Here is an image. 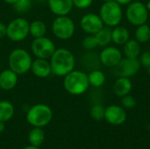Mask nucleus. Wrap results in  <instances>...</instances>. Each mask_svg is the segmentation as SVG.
<instances>
[{"label": "nucleus", "instance_id": "nucleus-16", "mask_svg": "<svg viewBox=\"0 0 150 149\" xmlns=\"http://www.w3.org/2000/svg\"><path fill=\"white\" fill-rule=\"evenodd\" d=\"M18 75L10 68L4 69L0 72V89L3 90H11L18 83Z\"/></svg>", "mask_w": 150, "mask_h": 149}, {"label": "nucleus", "instance_id": "nucleus-30", "mask_svg": "<svg viewBox=\"0 0 150 149\" xmlns=\"http://www.w3.org/2000/svg\"><path fill=\"white\" fill-rule=\"evenodd\" d=\"M72 1L74 6H76L78 9H87L93 3V0H72Z\"/></svg>", "mask_w": 150, "mask_h": 149}, {"label": "nucleus", "instance_id": "nucleus-40", "mask_svg": "<svg viewBox=\"0 0 150 149\" xmlns=\"http://www.w3.org/2000/svg\"><path fill=\"white\" fill-rule=\"evenodd\" d=\"M38 1H40H40H47V0H38Z\"/></svg>", "mask_w": 150, "mask_h": 149}, {"label": "nucleus", "instance_id": "nucleus-33", "mask_svg": "<svg viewBox=\"0 0 150 149\" xmlns=\"http://www.w3.org/2000/svg\"><path fill=\"white\" fill-rule=\"evenodd\" d=\"M115 2H117L119 4H128L130 3H132L133 0H114Z\"/></svg>", "mask_w": 150, "mask_h": 149}, {"label": "nucleus", "instance_id": "nucleus-10", "mask_svg": "<svg viewBox=\"0 0 150 149\" xmlns=\"http://www.w3.org/2000/svg\"><path fill=\"white\" fill-rule=\"evenodd\" d=\"M141 68V62L138 58H124L114 67V74L120 77H130L134 76Z\"/></svg>", "mask_w": 150, "mask_h": 149}, {"label": "nucleus", "instance_id": "nucleus-25", "mask_svg": "<svg viewBox=\"0 0 150 149\" xmlns=\"http://www.w3.org/2000/svg\"><path fill=\"white\" fill-rule=\"evenodd\" d=\"M135 38L136 40L141 43L148 42L150 40V27L146 25H141L135 31Z\"/></svg>", "mask_w": 150, "mask_h": 149}, {"label": "nucleus", "instance_id": "nucleus-18", "mask_svg": "<svg viewBox=\"0 0 150 149\" xmlns=\"http://www.w3.org/2000/svg\"><path fill=\"white\" fill-rule=\"evenodd\" d=\"M47 32V25L44 21L40 19H35L29 24V35L33 39L43 37Z\"/></svg>", "mask_w": 150, "mask_h": 149}, {"label": "nucleus", "instance_id": "nucleus-39", "mask_svg": "<svg viewBox=\"0 0 150 149\" xmlns=\"http://www.w3.org/2000/svg\"><path fill=\"white\" fill-rule=\"evenodd\" d=\"M104 2H109V1H112V0H103Z\"/></svg>", "mask_w": 150, "mask_h": 149}, {"label": "nucleus", "instance_id": "nucleus-32", "mask_svg": "<svg viewBox=\"0 0 150 149\" xmlns=\"http://www.w3.org/2000/svg\"><path fill=\"white\" fill-rule=\"evenodd\" d=\"M6 32H7V25H5L3 22H0V39L6 37Z\"/></svg>", "mask_w": 150, "mask_h": 149}, {"label": "nucleus", "instance_id": "nucleus-5", "mask_svg": "<svg viewBox=\"0 0 150 149\" xmlns=\"http://www.w3.org/2000/svg\"><path fill=\"white\" fill-rule=\"evenodd\" d=\"M99 16L107 26H117L122 19V9L114 0L105 2L99 10Z\"/></svg>", "mask_w": 150, "mask_h": 149}, {"label": "nucleus", "instance_id": "nucleus-12", "mask_svg": "<svg viewBox=\"0 0 150 149\" xmlns=\"http://www.w3.org/2000/svg\"><path fill=\"white\" fill-rule=\"evenodd\" d=\"M102 64L106 67H115L122 59V53L115 47H105L99 54Z\"/></svg>", "mask_w": 150, "mask_h": 149}, {"label": "nucleus", "instance_id": "nucleus-9", "mask_svg": "<svg viewBox=\"0 0 150 149\" xmlns=\"http://www.w3.org/2000/svg\"><path fill=\"white\" fill-rule=\"evenodd\" d=\"M127 18L134 25H141L147 22L149 13L144 4L139 1H134L129 4L127 9Z\"/></svg>", "mask_w": 150, "mask_h": 149}, {"label": "nucleus", "instance_id": "nucleus-19", "mask_svg": "<svg viewBox=\"0 0 150 149\" xmlns=\"http://www.w3.org/2000/svg\"><path fill=\"white\" fill-rule=\"evenodd\" d=\"M94 35H95V38L97 40L98 46H99V47H105L111 43V41H112V29L110 28V26H103V28L100 29Z\"/></svg>", "mask_w": 150, "mask_h": 149}, {"label": "nucleus", "instance_id": "nucleus-26", "mask_svg": "<svg viewBox=\"0 0 150 149\" xmlns=\"http://www.w3.org/2000/svg\"><path fill=\"white\" fill-rule=\"evenodd\" d=\"M105 109L104 108L103 105H94L91 109V117L96 120V121H100L105 119Z\"/></svg>", "mask_w": 150, "mask_h": 149}, {"label": "nucleus", "instance_id": "nucleus-2", "mask_svg": "<svg viewBox=\"0 0 150 149\" xmlns=\"http://www.w3.org/2000/svg\"><path fill=\"white\" fill-rule=\"evenodd\" d=\"M63 77V87L65 90L73 96L83 94L90 86L88 75L83 71L74 69Z\"/></svg>", "mask_w": 150, "mask_h": 149}, {"label": "nucleus", "instance_id": "nucleus-23", "mask_svg": "<svg viewBox=\"0 0 150 149\" xmlns=\"http://www.w3.org/2000/svg\"><path fill=\"white\" fill-rule=\"evenodd\" d=\"M45 140V133L41 127H33L28 133V141L30 145L40 147Z\"/></svg>", "mask_w": 150, "mask_h": 149}, {"label": "nucleus", "instance_id": "nucleus-36", "mask_svg": "<svg viewBox=\"0 0 150 149\" xmlns=\"http://www.w3.org/2000/svg\"><path fill=\"white\" fill-rule=\"evenodd\" d=\"M23 149H40V147H35V146H32V145H29L27 147H25Z\"/></svg>", "mask_w": 150, "mask_h": 149}, {"label": "nucleus", "instance_id": "nucleus-17", "mask_svg": "<svg viewBox=\"0 0 150 149\" xmlns=\"http://www.w3.org/2000/svg\"><path fill=\"white\" fill-rule=\"evenodd\" d=\"M132 90V82L128 77L120 76L118 78L113 84V92L118 97H124L128 95Z\"/></svg>", "mask_w": 150, "mask_h": 149}, {"label": "nucleus", "instance_id": "nucleus-14", "mask_svg": "<svg viewBox=\"0 0 150 149\" xmlns=\"http://www.w3.org/2000/svg\"><path fill=\"white\" fill-rule=\"evenodd\" d=\"M30 70L38 78H47L52 74L49 60L47 59L35 58L33 60Z\"/></svg>", "mask_w": 150, "mask_h": 149}, {"label": "nucleus", "instance_id": "nucleus-35", "mask_svg": "<svg viewBox=\"0 0 150 149\" xmlns=\"http://www.w3.org/2000/svg\"><path fill=\"white\" fill-rule=\"evenodd\" d=\"M4 130H5V125H4V122L0 121V133H2Z\"/></svg>", "mask_w": 150, "mask_h": 149}, {"label": "nucleus", "instance_id": "nucleus-8", "mask_svg": "<svg viewBox=\"0 0 150 149\" xmlns=\"http://www.w3.org/2000/svg\"><path fill=\"white\" fill-rule=\"evenodd\" d=\"M55 49L56 46L54 42L46 36L33 39L31 44L32 53L36 58L49 60Z\"/></svg>", "mask_w": 150, "mask_h": 149}, {"label": "nucleus", "instance_id": "nucleus-28", "mask_svg": "<svg viewBox=\"0 0 150 149\" xmlns=\"http://www.w3.org/2000/svg\"><path fill=\"white\" fill-rule=\"evenodd\" d=\"M82 46L86 50H92L95 47H98V42L95 38V35L90 34L89 36H86L83 38L82 41Z\"/></svg>", "mask_w": 150, "mask_h": 149}, {"label": "nucleus", "instance_id": "nucleus-6", "mask_svg": "<svg viewBox=\"0 0 150 149\" xmlns=\"http://www.w3.org/2000/svg\"><path fill=\"white\" fill-rule=\"evenodd\" d=\"M75 28L73 19L68 15L56 16L51 25L53 34L57 39L62 40H66L72 38L75 33Z\"/></svg>", "mask_w": 150, "mask_h": 149}, {"label": "nucleus", "instance_id": "nucleus-31", "mask_svg": "<svg viewBox=\"0 0 150 149\" xmlns=\"http://www.w3.org/2000/svg\"><path fill=\"white\" fill-rule=\"evenodd\" d=\"M140 62L141 65H142L147 68L150 67V51H146L141 55Z\"/></svg>", "mask_w": 150, "mask_h": 149}, {"label": "nucleus", "instance_id": "nucleus-24", "mask_svg": "<svg viewBox=\"0 0 150 149\" xmlns=\"http://www.w3.org/2000/svg\"><path fill=\"white\" fill-rule=\"evenodd\" d=\"M90 85L98 88L102 86L105 82V76L103 72L99 70H93L88 75Z\"/></svg>", "mask_w": 150, "mask_h": 149}, {"label": "nucleus", "instance_id": "nucleus-3", "mask_svg": "<svg viewBox=\"0 0 150 149\" xmlns=\"http://www.w3.org/2000/svg\"><path fill=\"white\" fill-rule=\"evenodd\" d=\"M33 59L29 52L24 48L13 49L8 57L9 68L17 75L26 74L31 69Z\"/></svg>", "mask_w": 150, "mask_h": 149}, {"label": "nucleus", "instance_id": "nucleus-21", "mask_svg": "<svg viewBox=\"0 0 150 149\" xmlns=\"http://www.w3.org/2000/svg\"><path fill=\"white\" fill-rule=\"evenodd\" d=\"M112 40L117 45H123L129 40V32L124 26H116L112 30Z\"/></svg>", "mask_w": 150, "mask_h": 149}, {"label": "nucleus", "instance_id": "nucleus-11", "mask_svg": "<svg viewBox=\"0 0 150 149\" xmlns=\"http://www.w3.org/2000/svg\"><path fill=\"white\" fill-rule=\"evenodd\" d=\"M80 25L83 32L88 34L94 35L103 28L104 22L99 15L95 13H87L82 17L80 20Z\"/></svg>", "mask_w": 150, "mask_h": 149}, {"label": "nucleus", "instance_id": "nucleus-20", "mask_svg": "<svg viewBox=\"0 0 150 149\" xmlns=\"http://www.w3.org/2000/svg\"><path fill=\"white\" fill-rule=\"evenodd\" d=\"M141 46L136 40H128L124 44V54L127 58H137L141 54Z\"/></svg>", "mask_w": 150, "mask_h": 149}, {"label": "nucleus", "instance_id": "nucleus-38", "mask_svg": "<svg viewBox=\"0 0 150 149\" xmlns=\"http://www.w3.org/2000/svg\"><path fill=\"white\" fill-rule=\"evenodd\" d=\"M148 73H149V75L150 76V67H149V68H148Z\"/></svg>", "mask_w": 150, "mask_h": 149}, {"label": "nucleus", "instance_id": "nucleus-34", "mask_svg": "<svg viewBox=\"0 0 150 149\" xmlns=\"http://www.w3.org/2000/svg\"><path fill=\"white\" fill-rule=\"evenodd\" d=\"M5 4H11V5H14L15 4V3L18 1V0H3Z\"/></svg>", "mask_w": 150, "mask_h": 149}, {"label": "nucleus", "instance_id": "nucleus-1", "mask_svg": "<svg viewBox=\"0 0 150 149\" xmlns=\"http://www.w3.org/2000/svg\"><path fill=\"white\" fill-rule=\"evenodd\" d=\"M52 74L57 76H65L74 70L76 59L72 52L67 48H56L49 59Z\"/></svg>", "mask_w": 150, "mask_h": 149}, {"label": "nucleus", "instance_id": "nucleus-27", "mask_svg": "<svg viewBox=\"0 0 150 149\" xmlns=\"http://www.w3.org/2000/svg\"><path fill=\"white\" fill-rule=\"evenodd\" d=\"M13 6L15 11L19 13L26 12L32 7V0H18Z\"/></svg>", "mask_w": 150, "mask_h": 149}, {"label": "nucleus", "instance_id": "nucleus-13", "mask_svg": "<svg viewBox=\"0 0 150 149\" xmlns=\"http://www.w3.org/2000/svg\"><path fill=\"white\" fill-rule=\"evenodd\" d=\"M105 119L111 125H122L127 119V113L125 110L119 105H110L105 108Z\"/></svg>", "mask_w": 150, "mask_h": 149}, {"label": "nucleus", "instance_id": "nucleus-7", "mask_svg": "<svg viewBox=\"0 0 150 149\" xmlns=\"http://www.w3.org/2000/svg\"><path fill=\"white\" fill-rule=\"evenodd\" d=\"M29 22L22 17L11 19L7 25L6 37L14 42L23 41L29 35Z\"/></svg>", "mask_w": 150, "mask_h": 149}, {"label": "nucleus", "instance_id": "nucleus-29", "mask_svg": "<svg viewBox=\"0 0 150 149\" xmlns=\"http://www.w3.org/2000/svg\"><path fill=\"white\" fill-rule=\"evenodd\" d=\"M136 99L130 95H126L124 97H122L121 99V105L123 107L127 108V109H133L136 106Z\"/></svg>", "mask_w": 150, "mask_h": 149}, {"label": "nucleus", "instance_id": "nucleus-4", "mask_svg": "<svg viewBox=\"0 0 150 149\" xmlns=\"http://www.w3.org/2000/svg\"><path fill=\"white\" fill-rule=\"evenodd\" d=\"M53 118L51 108L45 104H36L26 112V121L33 127H44Z\"/></svg>", "mask_w": 150, "mask_h": 149}, {"label": "nucleus", "instance_id": "nucleus-37", "mask_svg": "<svg viewBox=\"0 0 150 149\" xmlns=\"http://www.w3.org/2000/svg\"><path fill=\"white\" fill-rule=\"evenodd\" d=\"M146 7H147V9H148V10H149L150 11V0L149 1V3L147 4V6H146Z\"/></svg>", "mask_w": 150, "mask_h": 149}, {"label": "nucleus", "instance_id": "nucleus-15", "mask_svg": "<svg viewBox=\"0 0 150 149\" xmlns=\"http://www.w3.org/2000/svg\"><path fill=\"white\" fill-rule=\"evenodd\" d=\"M49 10L56 16L68 15L74 6L72 0H47Z\"/></svg>", "mask_w": 150, "mask_h": 149}, {"label": "nucleus", "instance_id": "nucleus-22", "mask_svg": "<svg viewBox=\"0 0 150 149\" xmlns=\"http://www.w3.org/2000/svg\"><path fill=\"white\" fill-rule=\"evenodd\" d=\"M15 110L13 105L7 100L0 101V121L7 122L14 115Z\"/></svg>", "mask_w": 150, "mask_h": 149}]
</instances>
